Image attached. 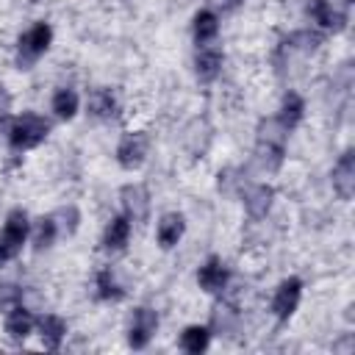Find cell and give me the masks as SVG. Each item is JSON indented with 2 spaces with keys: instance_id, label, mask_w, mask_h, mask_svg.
Instances as JSON below:
<instances>
[{
  "instance_id": "cell-7",
  "label": "cell",
  "mask_w": 355,
  "mask_h": 355,
  "mask_svg": "<svg viewBox=\"0 0 355 355\" xmlns=\"http://www.w3.org/2000/svg\"><path fill=\"white\" fill-rule=\"evenodd\" d=\"M155 327H158V316H155V311H150V308H136V311H133L130 336H128L130 347H133V349H141V347H147V341L153 338Z\"/></svg>"
},
{
  "instance_id": "cell-23",
  "label": "cell",
  "mask_w": 355,
  "mask_h": 355,
  "mask_svg": "<svg viewBox=\"0 0 355 355\" xmlns=\"http://www.w3.org/2000/svg\"><path fill=\"white\" fill-rule=\"evenodd\" d=\"M97 294L103 297V300H122V288H119V283L114 280V275H111V269H103L100 275H97Z\"/></svg>"
},
{
  "instance_id": "cell-8",
  "label": "cell",
  "mask_w": 355,
  "mask_h": 355,
  "mask_svg": "<svg viewBox=\"0 0 355 355\" xmlns=\"http://www.w3.org/2000/svg\"><path fill=\"white\" fill-rule=\"evenodd\" d=\"M333 189L338 191L341 200H349L352 191H355V153L347 150L338 164L333 166Z\"/></svg>"
},
{
  "instance_id": "cell-3",
  "label": "cell",
  "mask_w": 355,
  "mask_h": 355,
  "mask_svg": "<svg viewBox=\"0 0 355 355\" xmlns=\"http://www.w3.org/2000/svg\"><path fill=\"white\" fill-rule=\"evenodd\" d=\"M25 236H28V216H25V211L14 208V211L6 216V225H3V230H0V263L11 261V258L22 250Z\"/></svg>"
},
{
  "instance_id": "cell-4",
  "label": "cell",
  "mask_w": 355,
  "mask_h": 355,
  "mask_svg": "<svg viewBox=\"0 0 355 355\" xmlns=\"http://www.w3.org/2000/svg\"><path fill=\"white\" fill-rule=\"evenodd\" d=\"M50 39H53V28L47 22H36L31 31H25L19 36V53H17L19 67H31L50 47Z\"/></svg>"
},
{
  "instance_id": "cell-6",
  "label": "cell",
  "mask_w": 355,
  "mask_h": 355,
  "mask_svg": "<svg viewBox=\"0 0 355 355\" xmlns=\"http://www.w3.org/2000/svg\"><path fill=\"white\" fill-rule=\"evenodd\" d=\"M300 294H302V283H300L297 277L283 280V283L277 286V291H275V300H272L275 316H277V319H288V316L297 311V305H300Z\"/></svg>"
},
{
  "instance_id": "cell-25",
  "label": "cell",
  "mask_w": 355,
  "mask_h": 355,
  "mask_svg": "<svg viewBox=\"0 0 355 355\" xmlns=\"http://www.w3.org/2000/svg\"><path fill=\"white\" fill-rule=\"evenodd\" d=\"M22 291L14 283H0V311H11L14 305H19Z\"/></svg>"
},
{
  "instance_id": "cell-15",
  "label": "cell",
  "mask_w": 355,
  "mask_h": 355,
  "mask_svg": "<svg viewBox=\"0 0 355 355\" xmlns=\"http://www.w3.org/2000/svg\"><path fill=\"white\" fill-rule=\"evenodd\" d=\"M33 327V316L31 311H25L22 305H14L8 311V319H6V333L14 338V341H22Z\"/></svg>"
},
{
  "instance_id": "cell-24",
  "label": "cell",
  "mask_w": 355,
  "mask_h": 355,
  "mask_svg": "<svg viewBox=\"0 0 355 355\" xmlns=\"http://www.w3.org/2000/svg\"><path fill=\"white\" fill-rule=\"evenodd\" d=\"M53 239H55V219H53V216H42V219H39V225H36L33 244H36L39 250H44V247H50V244H53Z\"/></svg>"
},
{
  "instance_id": "cell-14",
  "label": "cell",
  "mask_w": 355,
  "mask_h": 355,
  "mask_svg": "<svg viewBox=\"0 0 355 355\" xmlns=\"http://www.w3.org/2000/svg\"><path fill=\"white\" fill-rule=\"evenodd\" d=\"M183 227H186V222H183L180 214H164L161 222H158V244H161L164 250L175 247L178 239L183 236Z\"/></svg>"
},
{
  "instance_id": "cell-11",
  "label": "cell",
  "mask_w": 355,
  "mask_h": 355,
  "mask_svg": "<svg viewBox=\"0 0 355 355\" xmlns=\"http://www.w3.org/2000/svg\"><path fill=\"white\" fill-rule=\"evenodd\" d=\"M308 11H311V17H313L322 28L341 31V28H344V22H347V14H344L341 8H336V6H333V0H311Z\"/></svg>"
},
{
  "instance_id": "cell-10",
  "label": "cell",
  "mask_w": 355,
  "mask_h": 355,
  "mask_svg": "<svg viewBox=\"0 0 355 355\" xmlns=\"http://www.w3.org/2000/svg\"><path fill=\"white\" fill-rule=\"evenodd\" d=\"M197 283H200L202 291H222L225 283H227V269H225V263H222L219 258H208V261L200 266V272H197Z\"/></svg>"
},
{
  "instance_id": "cell-13",
  "label": "cell",
  "mask_w": 355,
  "mask_h": 355,
  "mask_svg": "<svg viewBox=\"0 0 355 355\" xmlns=\"http://www.w3.org/2000/svg\"><path fill=\"white\" fill-rule=\"evenodd\" d=\"M272 197H275L272 186H266V183H261V186H252V189L244 194V208H247V214H250L252 219H261V216H266V211L272 208Z\"/></svg>"
},
{
  "instance_id": "cell-27",
  "label": "cell",
  "mask_w": 355,
  "mask_h": 355,
  "mask_svg": "<svg viewBox=\"0 0 355 355\" xmlns=\"http://www.w3.org/2000/svg\"><path fill=\"white\" fill-rule=\"evenodd\" d=\"M230 3H236V0H230Z\"/></svg>"
},
{
  "instance_id": "cell-19",
  "label": "cell",
  "mask_w": 355,
  "mask_h": 355,
  "mask_svg": "<svg viewBox=\"0 0 355 355\" xmlns=\"http://www.w3.org/2000/svg\"><path fill=\"white\" fill-rule=\"evenodd\" d=\"M208 338H211L208 327L191 324V327L183 330V336H180V347H183V352H189V355H200V352H205Z\"/></svg>"
},
{
  "instance_id": "cell-1",
  "label": "cell",
  "mask_w": 355,
  "mask_h": 355,
  "mask_svg": "<svg viewBox=\"0 0 355 355\" xmlns=\"http://www.w3.org/2000/svg\"><path fill=\"white\" fill-rule=\"evenodd\" d=\"M286 133H288V130H286L277 119H266V122H261L255 153H258V161H261L266 169H277V166H280V161H283V150H286Z\"/></svg>"
},
{
  "instance_id": "cell-26",
  "label": "cell",
  "mask_w": 355,
  "mask_h": 355,
  "mask_svg": "<svg viewBox=\"0 0 355 355\" xmlns=\"http://www.w3.org/2000/svg\"><path fill=\"white\" fill-rule=\"evenodd\" d=\"M8 108H11V97H8L6 86L0 83V125H3V119L8 116Z\"/></svg>"
},
{
  "instance_id": "cell-22",
  "label": "cell",
  "mask_w": 355,
  "mask_h": 355,
  "mask_svg": "<svg viewBox=\"0 0 355 355\" xmlns=\"http://www.w3.org/2000/svg\"><path fill=\"white\" fill-rule=\"evenodd\" d=\"M53 111L61 116V119H72L75 111H78V94L72 89H58L55 97H53Z\"/></svg>"
},
{
  "instance_id": "cell-21",
  "label": "cell",
  "mask_w": 355,
  "mask_h": 355,
  "mask_svg": "<svg viewBox=\"0 0 355 355\" xmlns=\"http://www.w3.org/2000/svg\"><path fill=\"white\" fill-rule=\"evenodd\" d=\"M219 31V22H216V14L214 11H200L194 17V39L197 44H208Z\"/></svg>"
},
{
  "instance_id": "cell-12",
  "label": "cell",
  "mask_w": 355,
  "mask_h": 355,
  "mask_svg": "<svg viewBox=\"0 0 355 355\" xmlns=\"http://www.w3.org/2000/svg\"><path fill=\"white\" fill-rule=\"evenodd\" d=\"M194 69H197V78L200 80H205V83L214 80L219 75V69H222V53L216 47L202 44L200 53H197V58H194Z\"/></svg>"
},
{
  "instance_id": "cell-5",
  "label": "cell",
  "mask_w": 355,
  "mask_h": 355,
  "mask_svg": "<svg viewBox=\"0 0 355 355\" xmlns=\"http://www.w3.org/2000/svg\"><path fill=\"white\" fill-rule=\"evenodd\" d=\"M147 155V136L144 133H125L119 147H116V161L122 169H136L141 166Z\"/></svg>"
},
{
  "instance_id": "cell-9",
  "label": "cell",
  "mask_w": 355,
  "mask_h": 355,
  "mask_svg": "<svg viewBox=\"0 0 355 355\" xmlns=\"http://www.w3.org/2000/svg\"><path fill=\"white\" fill-rule=\"evenodd\" d=\"M122 205H125L128 219L144 222V219H147V211H150V194H147V189L139 186V183L125 186V189H122Z\"/></svg>"
},
{
  "instance_id": "cell-20",
  "label": "cell",
  "mask_w": 355,
  "mask_h": 355,
  "mask_svg": "<svg viewBox=\"0 0 355 355\" xmlns=\"http://www.w3.org/2000/svg\"><path fill=\"white\" fill-rule=\"evenodd\" d=\"M89 111H92L94 116H100V119L114 116V111H116L114 94H111L108 89H94V92L89 94Z\"/></svg>"
},
{
  "instance_id": "cell-16",
  "label": "cell",
  "mask_w": 355,
  "mask_h": 355,
  "mask_svg": "<svg viewBox=\"0 0 355 355\" xmlns=\"http://www.w3.org/2000/svg\"><path fill=\"white\" fill-rule=\"evenodd\" d=\"M39 330H42V341H44L47 349H58L61 341H64V336H67L64 319H58V316H53V313H47V316L39 319Z\"/></svg>"
},
{
  "instance_id": "cell-18",
  "label": "cell",
  "mask_w": 355,
  "mask_h": 355,
  "mask_svg": "<svg viewBox=\"0 0 355 355\" xmlns=\"http://www.w3.org/2000/svg\"><path fill=\"white\" fill-rule=\"evenodd\" d=\"M128 236H130V219L128 216H116V219L108 222L103 244H105V250H122L128 244Z\"/></svg>"
},
{
  "instance_id": "cell-17",
  "label": "cell",
  "mask_w": 355,
  "mask_h": 355,
  "mask_svg": "<svg viewBox=\"0 0 355 355\" xmlns=\"http://www.w3.org/2000/svg\"><path fill=\"white\" fill-rule=\"evenodd\" d=\"M302 111H305L302 97H300L297 92H288V94L283 97V103H280V116H277V122H280L286 130H291V128H297V122L302 119Z\"/></svg>"
},
{
  "instance_id": "cell-2",
  "label": "cell",
  "mask_w": 355,
  "mask_h": 355,
  "mask_svg": "<svg viewBox=\"0 0 355 355\" xmlns=\"http://www.w3.org/2000/svg\"><path fill=\"white\" fill-rule=\"evenodd\" d=\"M50 133V122L39 114H22L19 119H14L11 130H8V141L14 150H31L36 144L44 141V136Z\"/></svg>"
}]
</instances>
